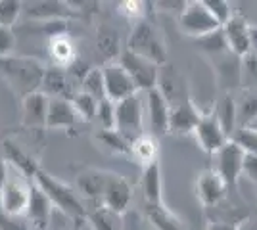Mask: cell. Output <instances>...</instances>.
I'll list each match as a JSON object with an SVG mask.
<instances>
[{
  "label": "cell",
  "instance_id": "cell-18",
  "mask_svg": "<svg viewBox=\"0 0 257 230\" xmlns=\"http://www.w3.org/2000/svg\"><path fill=\"white\" fill-rule=\"evenodd\" d=\"M50 98L39 92H33L22 98V123L23 127L31 131H44L46 129V113H48Z\"/></svg>",
  "mask_w": 257,
  "mask_h": 230
},
{
  "label": "cell",
  "instance_id": "cell-26",
  "mask_svg": "<svg viewBox=\"0 0 257 230\" xmlns=\"http://www.w3.org/2000/svg\"><path fill=\"white\" fill-rule=\"evenodd\" d=\"M142 211H144V215H146V219L154 230H186V224L165 203L142 205Z\"/></svg>",
  "mask_w": 257,
  "mask_h": 230
},
{
  "label": "cell",
  "instance_id": "cell-23",
  "mask_svg": "<svg viewBox=\"0 0 257 230\" xmlns=\"http://www.w3.org/2000/svg\"><path fill=\"white\" fill-rule=\"evenodd\" d=\"M4 146H2V150H4V159L8 161L10 167H14L16 171H20L25 178H29L31 180L35 173L41 169V165L39 161L33 157L29 152H25L20 144H16L14 140H4Z\"/></svg>",
  "mask_w": 257,
  "mask_h": 230
},
{
  "label": "cell",
  "instance_id": "cell-43",
  "mask_svg": "<svg viewBox=\"0 0 257 230\" xmlns=\"http://www.w3.org/2000/svg\"><path fill=\"white\" fill-rule=\"evenodd\" d=\"M238 220H209L205 230H236Z\"/></svg>",
  "mask_w": 257,
  "mask_h": 230
},
{
  "label": "cell",
  "instance_id": "cell-12",
  "mask_svg": "<svg viewBox=\"0 0 257 230\" xmlns=\"http://www.w3.org/2000/svg\"><path fill=\"white\" fill-rule=\"evenodd\" d=\"M226 192H228V188L223 182V178L217 175L211 167L198 173L196 182H194V194L204 207H217L226 197Z\"/></svg>",
  "mask_w": 257,
  "mask_h": 230
},
{
  "label": "cell",
  "instance_id": "cell-15",
  "mask_svg": "<svg viewBox=\"0 0 257 230\" xmlns=\"http://www.w3.org/2000/svg\"><path fill=\"white\" fill-rule=\"evenodd\" d=\"M23 16L27 20L39 23H52V22H67L69 18H75L77 12L71 8L69 2H58V0H41L31 2L27 8L23 6Z\"/></svg>",
  "mask_w": 257,
  "mask_h": 230
},
{
  "label": "cell",
  "instance_id": "cell-32",
  "mask_svg": "<svg viewBox=\"0 0 257 230\" xmlns=\"http://www.w3.org/2000/svg\"><path fill=\"white\" fill-rule=\"evenodd\" d=\"M196 43H198V46L204 50L205 54L215 58V60L230 52L228 46H226V41H225V37H223V31H221V29L211 35H205L202 39H196Z\"/></svg>",
  "mask_w": 257,
  "mask_h": 230
},
{
  "label": "cell",
  "instance_id": "cell-44",
  "mask_svg": "<svg viewBox=\"0 0 257 230\" xmlns=\"http://www.w3.org/2000/svg\"><path fill=\"white\" fill-rule=\"evenodd\" d=\"M236 230H257V219L253 217H244L236 222Z\"/></svg>",
  "mask_w": 257,
  "mask_h": 230
},
{
  "label": "cell",
  "instance_id": "cell-25",
  "mask_svg": "<svg viewBox=\"0 0 257 230\" xmlns=\"http://www.w3.org/2000/svg\"><path fill=\"white\" fill-rule=\"evenodd\" d=\"M131 161L146 167L160 161V138H156L150 132L140 134L137 140L131 142Z\"/></svg>",
  "mask_w": 257,
  "mask_h": 230
},
{
  "label": "cell",
  "instance_id": "cell-24",
  "mask_svg": "<svg viewBox=\"0 0 257 230\" xmlns=\"http://www.w3.org/2000/svg\"><path fill=\"white\" fill-rule=\"evenodd\" d=\"M48 52H50V60H52L54 67L69 69L77 64L75 43L65 33L54 35L48 39Z\"/></svg>",
  "mask_w": 257,
  "mask_h": 230
},
{
  "label": "cell",
  "instance_id": "cell-9",
  "mask_svg": "<svg viewBox=\"0 0 257 230\" xmlns=\"http://www.w3.org/2000/svg\"><path fill=\"white\" fill-rule=\"evenodd\" d=\"M204 111L196 106L190 94L169 102V132L192 134Z\"/></svg>",
  "mask_w": 257,
  "mask_h": 230
},
{
  "label": "cell",
  "instance_id": "cell-19",
  "mask_svg": "<svg viewBox=\"0 0 257 230\" xmlns=\"http://www.w3.org/2000/svg\"><path fill=\"white\" fill-rule=\"evenodd\" d=\"M111 171L106 169H85L77 175L75 190H79L88 201H94V207H100Z\"/></svg>",
  "mask_w": 257,
  "mask_h": 230
},
{
  "label": "cell",
  "instance_id": "cell-29",
  "mask_svg": "<svg viewBox=\"0 0 257 230\" xmlns=\"http://www.w3.org/2000/svg\"><path fill=\"white\" fill-rule=\"evenodd\" d=\"M86 222L92 230H125L123 215H117L106 207L88 209Z\"/></svg>",
  "mask_w": 257,
  "mask_h": 230
},
{
  "label": "cell",
  "instance_id": "cell-16",
  "mask_svg": "<svg viewBox=\"0 0 257 230\" xmlns=\"http://www.w3.org/2000/svg\"><path fill=\"white\" fill-rule=\"evenodd\" d=\"M249 25L242 14H232V18L221 27L228 50L238 58L249 54Z\"/></svg>",
  "mask_w": 257,
  "mask_h": 230
},
{
  "label": "cell",
  "instance_id": "cell-4",
  "mask_svg": "<svg viewBox=\"0 0 257 230\" xmlns=\"http://www.w3.org/2000/svg\"><path fill=\"white\" fill-rule=\"evenodd\" d=\"M29 197H31V180L10 167V173L4 184L0 186V211L8 217L23 219L27 215Z\"/></svg>",
  "mask_w": 257,
  "mask_h": 230
},
{
  "label": "cell",
  "instance_id": "cell-45",
  "mask_svg": "<svg viewBox=\"0 0 257 230\" xmlns=\"http://www.w3.org/2000/svg\"><path fill=\"white\" fill-rule=\"evenodd\" d=\"M249 54L257 56V25H249Z\"/></svg>",
  "mask_w": 257,
  "mask_h": 230
},
{
  "label": "cell",
  "instance_id": "cell-42",
  "mask_svg": "<svg viewBox=\"0 0 257 230\" xmlns=\"http://www.w3.org/2000/svg\"><path fill=\"white\" fill-rule=\"evenodd\" d=\"M0 228L2 230H27L25 222H22V219L16 217H8L0 211Z\"/></svg>",
  "mask_w": 257,
  "mask_h": 230
},
{
  "label": "cell",
  "instance_id": "cell-3",
  "mask_svg": "<svg viewBox=\"0 0 257 230\" xmlns=\"http://www.w3.org/2000/svg\"><path fill=\"white\" fill-rule=\"evenodd\" d=\"M125 48L140 58L150 60L156 66H167V44H165L163 33L148 18L133 23V31L128 35Z\"/></svg>",
  "mask_w": 257,
  "mask_h": 230
},
{
  "label": "cell",
  "instance_id": "cell-36",
  "mask_svg": "<svg viewBox=\"0 0 257 230\" xmlns=\"http://www.w3.org/2000/svg\"><path fill=\"white\" fill-rule=\"evenodd\" d=\"M94 121H98L100 131H115V104L107 98L98 102Z\"/></svg>",
  "mask_w": 257,
  "mask_h": 230
},
{
  "label": "cell",
  "instance_id": "cell-1",
  "mask_svg": "<svg viewBox=\"0 0 257 230\" xmlns=\"http://www.w3.org/2000/svg\"><path fill=\"white\" fill-rule=\"evenodd\" d=\"M31 182L50 199L52 207L60 209L65 217L73 219L75 222H86L88 207L85 205V201L81 199V196L77 194V190L73 186H69L67 182L56 178L50 173H46L44 169H39L35 173Z\"/></svg>",
  "mask_w": 257,
  "mask_h": 230
},
{
  "label": "cell",
  "instance_id": "cell-22",
  "mask_svg": "<svg viewBox=\"0 0 257 230\" xmlns=\"http://www.w3.org/2000/svg\"><path fill=\"white\" fill-rule=\"evenodd\" d=\"M52 203L44 196L39 188L31 182V197H29V207H27V220L31 222L35 230H46L52 219Z\"/></svg>",
  "mask_w": 257,
  "mask_h": 230
},
{
  "label": "cell",
  "instance_id": "cell-10",
  "mask_svg": "<svg viewBox=\"0 0 257 230\" xmlns=\"http://www.w3.org/2000/svg\"><path fill=\"white\" fill-rule=\"evenodd\" d=\"M144 94V111H146V125L150 134L160 138L169 132V102L163 96L160 88H152Z\"/></svg>",
  "mask_w": 257,
  "mask_h": 230
},
{
  "label": "cell",
  "instance_id": "cell-8",
  "mask_svg": "<svg viewBox=\"0 0 257 230\" xmlns=\"http://www.w3.org/2000/svg\"><path fill=\"white\" fill-rule=\"evenodd\" d=\"M244 155L246 153L242 152L232 140H228L219 152L213 153V167L211 169L223 178V182L226 184L228 190L238 186V180L242 176Z\"/></svg>",
  "mask_w": 257,
  "mask_h": 230
},
{
  "label": "cell",
  "instance_id": "cell-27",
  "mask_svg": "<svg viewBox=\"0 0 257 230\" xmlns=\"http://www.w3.org/2000/svg\"><path fill=\"white\" fill-rule=\"evenodd\" d=\"M236 100V123L238 127H249L257 121V88H242L234 96Z\"/></svg>",
  "mask_w": 257,
  "mask_h": 230
},
{
  "label": "cell",
  "instance_id": "cell-31",
  "mask_svg": "<svg viewBox=\"0 0 257 230\" xmlns=\"http://www.w3.org/2000/svg\"><path fill=\"white\" fill-rule=\"evenodd\" d=\"M85 94L92 96L94 100L102 102L106 100V87H104V73L102 67H90L85 73V77L81 79V88Z\"/></svg>",
  "mask_w": 257,
  "mask_h": 230
},
{
  "label": "cell",
  "instance_id": "cell-5",
  "mask_svg": "<svg viewBox=\"0 0 257 230\" xmlns=\"http://www.w3.org/2000/svg\"><path fill=\"white\" fill-rule=\"evenodd\" d=\"M115 131L127 140H137L146 131V111H144V94L137 92L115 104Z\"/></svg>",
  "mask_w": 257,
  "mask_h": 230
},
{
  "label": "cell",
  "instance_id": "cell-6",
  "mask_svg": "<svg viewBox=\"0 0 257 230\" xmlns=\"http://www.w3.org/2000/svg\"><path fill=\"white\" fill-rule=\"evenodd\" d=\"M179 29L190 39H202L221 29V23L211 16L204 0L186 2L182 12L179 14Z\"/></svg>",
  "mask_w": 257,
  "mask_h": 230
},
{
  "label": "cell",
  "instance_id": "cell-48",
  "mask_svg": "<svg viewBox=\"0 0 257 230\" xmlns=\"http://www.w3.org/2000/svg\"><path fill=\"white\" fill-rule=\"evenodd\" d=\"M255 190H257V186H255Z\"/></svg>",
  "mask_w": 257,
  "mask_h": 230
},
{
  "label": "cell",
  "instance_id": "cell-28",
  "mask_svg": "<svg viewBox=\"0 0 257 230\" xmlns=\"http://www.w3.org/2000/svg\"><path fill=\"white\" fill-rule=\"evenodd\" d=\"M213 115L217 117V121L221 123L223 131L226 132V136L230 138L234 131L238 129V123H236V100L230 92H225L221 98L213 104Z\"/></svg>",
  "mask_w": 257,
  "mask_h": 230
},
{
  "label": "cell",
  "instance_id": "cell-21",
  "mask_svg": "<svg viewBox=\"0 0 257 230\" xmlns=\"http://www.w3.org/2000/svg\"><path fill=\"white\" fill-rule=\"evenodd\" d=\"M75 108L71 100L62 98H50L48 102V113H46V129H62V131H71L79 123Z\"/></svg>",
  "mask_w": 257,
  "mask_h": 230
},
{
  "label": "cell",
  "instance_id": "cell-37",
  "mask_svg": "<svg viewBox=\"0 0 257 230\" xmlns=\"http://www.w3.org/2000/svg\"><path fill=\"white\" fill-rule=\"evenodd\" d=\"M98 48L104 56H115L119 52V39L117 33L109 27H104L98 31ZM121 54V52H119Z\"/></svg>",
  "mask_w": 257,
  "mask_h": 230
},
{
  "label": "cell",
  "instance_id": "cell-7",
  "mask_svg": "<svg viewBox=\"0 0 257 230\" xmlns=\"http://www.w3.org/2000/svg\"><path fill=\"white\" fill-rule=\"evenodd\" d=\"M119 64L125 69L131 77V81L135 83V87L139 92H148L152 88L158 87V79H160V66L152 64L150 60L140 58V56L133 54L131 50H121L119 54Z\"/></svg>",
  "mask_w": 257,
  "mask_h": 230
},
{
  "label": "cell",
  "instance_id": "cell-20",
  "mask_svg": "<svg viewBox=\"0 0 257 230\" xmlns=\"http://www.w3.org/2000/svg\"><path fill=\"white\" fill-rule=\"evenodd\" d=\"M140 194H142V205H160V203H165L163 201V178H161L160 161L142 167Z\"/></svg>",
  "mask_w": 257,
  "mask_h": 230
},
{
  "label": "cell",
  "instance_id": "cell-30",
  "mask_svg": "<svg viewBox=\"0 0 257 230\" xmlns=\"http://www.w3.org/2000/svg\"><path fill=\"white\" fill-rule=\"evenodd\" d=\"M96 140L100 146H104L109 153L115 155H123L131 159V140H127L123 134H119L117 131H100L96 134Z\"/></svg>",
  "mask_w": 257,
  "mask_h": 230
},
{
  "label": "cell",
  "instance_id": "cell-47",
  "mask_svg": "<svg viewBox=\"0 0 257 230\" xmlns=\"http://www.w3.org/2000/svg\"><path fill=\"white\" fill-rule=\"evenodd\" d=\"M249 127H253V129H257V121L253 123V125H249Z\"/></svg>",
  "mask_w": 257,
  "mask_h": 230
},
{
  "label": "cell",
  "instance_id": "cell-40",
  "mask_svg": "<svg viewBox=\"0 0 257 230\" xmlns=\"http://www.w3.org/2000/svg\"><path fill=\"white\" fill-rule=\"evenodd\" d=\"M18 37L12 27H0V58H8L16 52Z\"/></svg>",
  "mask_w": 257,
  "mask_h": 230
},
{
  "label": "cell",
  "instance_id": "cell-11",
  "mask_svg": "<svg viewBox=\"0 0 257 230\" xmlns=\"http://www.w3.org/2000/svg\"><path fill=\"white\" fill-rule=\"evenodd\" d=\"M194 138L198 146L204 150L205 153L213 155L217 153L223 146H225L230 138L226 136V132L223 131L221 123L217 121V117L213 115V111H207V113H202V117L198 121L196 129H194Z\"/></svg>",
  "mask_w": 257,
  "mask_h": 230
},
{
  "label": "cell",
  "instance_id": "cell-34",
  "mask_svg": "<svg viewBox=\"0 0 257 230\" xmlns=\"http://www.w3.org/2000/svg\"><path fill=\"white\" fill-rule=\"evenodd\" d=\"M230 140L247 155H257V129L253 127H238Z\"/></svg>",
  "mask_w": 257,
  "mask_h": 230
},
{
  "label": "cell",
  "instance_id": "cell-13",
  "mask_svg": "<svg viewBox=\"0 0 257 230\" xmlns=\"http://www.w3.org/2000/svg\"><path fill=\"white\" fill-rule=\"evenodd\" d=\"M104 73V87H106V98L111 100L113 104L123 102L125 98L137 94L139 90L135 87V83L131 81L128 73L121 67L117 60L115 62H107L106 66L102 67Z\"/></svg>",
  "mask_w": 257,
  "mask_h": 230
},
{
  "label": "cell",
  "instance_id": "cell-39",
  "mask_svg": "<svg viewBox=\"0 0 257 230\" xmlns=\"http://www.w3.org/2000/svg\"><path fill=\"white\" fill-rule=\"evenodd\" d=\"M204 4L207 6V10L211 12V16H213L217 22L221 23V27L225 25L230 18H232V4L230 2H226V0H204Z\"/></svg>",
  "mask_w": 257,
  "mask_h": 230
},
{
  "label": "cell",
  "instance_id": "cell-46",
  "mask_svg": "<svg viewBox=\"0 0 257 230\" xmlns=\"http://www.w3.org/2000/svg\"><path fill=\"white\" fill-rule=\"evenodd\" d=\"M8 173H10V165H8V161L4 159V155H0V186L4 184V180H6Z\"/></svg>",
  "mask_w": 257,
  "mask_h": 230
},
{
  "label": "cell",
  "instance_id": "cell-17",
  "mask_svg": "<svg viewBox=\"0 0 257 230\" xmlns=\"http://www.w3.org/2000/svg\"><path fill=\"white\" fill-rule=\"evenodd\" d=\"M41 92L48 98H62L71 100L77 94V87L73 85V77L67 69L60 67H46L43 77Z\"/></svg>",
  "mask_w": 257,
  "mask_h": 230
},
{
  "label": "cell",
  "instance_id": "cell-33",
  "mask_svg": "<svg viewBox=\"0 0 257 230\" xmlns=\"http://www.w3.org/2000/svg\"><path fill=\"white\" fill-rule=\"evenodd\" d=\"M71 104L75 108L77 115L81 121H94L96 117V110H98V100H94L92 96L85 94L83 90H77V94L71 98Z\"/></svg>",
  "mask_w": 257,
  "mask_h": 230
},
{
  "label": "cell",
  "instance_id": "cell-2",
  "mask_svg": "<svg viewBox=\"0 0 257 230\" xmlns=\"http://www.w3.org/2000/svg\"><path fill=\"white\" fill-rule=\"evenodd\" d=\"M44 71L46 66L31 56L14 54L8 58H0V73L20 98H25L41 90Z\"/></svg>",
  "mask_w": 257,
  "mask_h": 230
},
{
  "label": "cell",
  "instance_id": "cell-35",
  "mask_svg": "<svg viewBox=\"0 0 257 230\" xmlns=\"http://www.w3.org/2000/svg\"><path fill=\"white\" fill-rule=\"evenodd\" d=\"M23 16V2L20 0H0V27H12Z\"/></svg>",
  "mask_w": 257,
  "mask_h": 230
},
{
  "label": "cell",
  "instance_id": "cell-41",
  "mask_svg": "<svg viewBox=\"0 0 257 230\" xmlns=\"http://www.w3.org/2000/svg\"><path fill=\"white\" fill-rule=\"evenodd\" d=\"M242 176H246L249 182H253L257 186V155H244V163H242Z\"/></svg>",
  "mask_w": 257,
  "mask_h": 230
},
{
  "label": "cell",
  "instance_id": "cell-14",
  "mask_svg": "<svg viewBox=\"0 0 257 230\" xmlns=\"http://www.w3.org/2000/svg\"><path fill=\"white\" fill-rule=\"evenodd\" d=\"M133 186L125 176L117 175L111 171L109 175V180H107V186L104 190V196H102V201H100V207H106L117 215H125L127 209L131 207L133 203Z\"/></svg>",
  "mask_w": 257,
  "mask_h": 230
},
{
  "label": "cell",
  "instance_id": "cell-38",
  "mask_svg": "<svg viewBox=\"0 0 257 230\" xmlns=\"http://www.w3.org/2000/svg\"><path fill=\"white\" fill-rule=\"evenodd\" d=\"M146 10H148L146 4L139 2V0H127V2L119 4V14L133 23L140 22V20H146Z\"/></svg>",
  "mask_w": 257,
  "mask_h": 230
}]
</instances>
